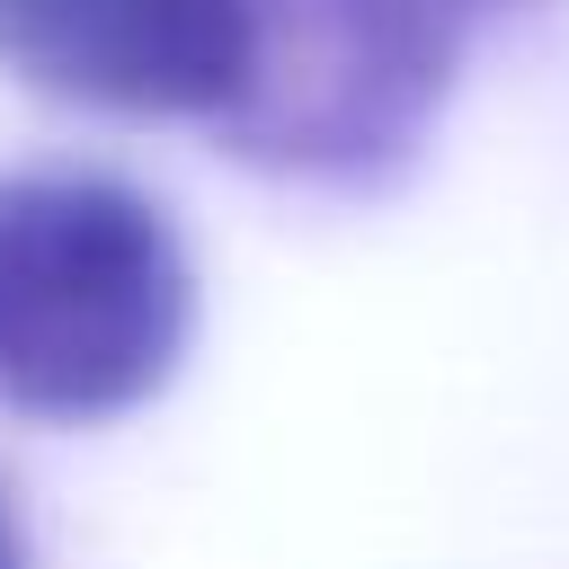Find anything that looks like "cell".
I'll use <instances>...</instances> for the list:
<instances>
[{
	"label": "cell",
	"mask_w": 569,
	"mask_h": 569,
	"mask_svg": "<svg viewBox=\"0 0 569 569\" xmlns=\"http://www.w3.org/2000/svg\"><path fill=\"white\" fill-rule=\"evenodd\" d=\"M0 569H27V533H18V507L0 498Z\"/></svg>",
	"instance_id": "4"
},
{
	"label": "cell",
	"mask_w": 569,
	"mask_h": 569,
	"mask_svg": "<svg viewBox=\"0 0 569 569\" xmlns=\"http://www.w3.org/2000/svg\"><path fill=\"white\" fill-rule=\"evenodd\" d=\"M0 71L62 107L222 133L258 80V0H0Z\"/></svg>",
	"instance_id": "3"
},
{
	"label": "cell",
	"mask_w": 569,
	"mask_h": 569,
	"mask_svg": "<svg viewBox=\"0 0 569 569\" xmlns=\"http://www.w3.org/2000/svg\"><path fill=\"white\" fill-rule=\"evenodd\" d=\"M551 0H258V80L222 142L293 187H391L462 62Z\"/></svg>",
	"instance_id": "2"
},
{
	"label": "cell",
	"mask_w": 569,
	"mask_h": 569,
	"mask_svg": "<svg viewBox=\"0 0 569 569\" xmlns=\"http://www.w3.org/2000/svg\"><path fill=\"white\" fill-rule=\"evenodd\" d=\"M196 338L169 213L107 169H0V409L89 427L142 409Z\"/></svg>",
	"instance_id": "1"
}]
</instances>
